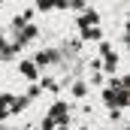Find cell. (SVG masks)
<instances>
[{
	"mask_svg": "<svg viewBox=\"0 0 130 130\" xmlns=\"http://www.w3.org/2000/svg\"><path fill=\"white\" fill-rule=\"evenodd\" d=\"M15 70H18V76H21L24 82H39V79H42V70H39V67L33 64L30 58H18Z\"/></svg>",
	"mask_w": 130,
	"mask_h": 130,
	"instance_id": "6da1fadb",
	"label": "cell"
},
{
	"mask_svg": "<svg viewBox=\"0 0 130 130\" xmlns=\"http://www.w3.org/2000/svg\"><path fill=\"white\" fill-rule=\"evenodd\" d=\"M103 36H106L103 24H91V27H82L79 30V39L82 42H103Z\"/></svg>",
	"mask_w": 130,
	"mask_h": 130,
	"instance_id": "7a4b0ae2",
	"label": "cell"
},
{
	"mask_svg": "<svg viewBox=\"0 0 130 130\" xmlns=\"http://www.w3.org/2000/svg\"><path fill=\"white\" fill-rule=\"evenodd\" d=\"M88 94H91V85H88L85 79H76V82L70 85V97L73 100H85Z\"/></svg>",
	"mask_w": 130,
	"mask_h": 130,
	"instance_id": "3957f363",
	"label": "cell"
}]
</instances>
